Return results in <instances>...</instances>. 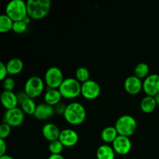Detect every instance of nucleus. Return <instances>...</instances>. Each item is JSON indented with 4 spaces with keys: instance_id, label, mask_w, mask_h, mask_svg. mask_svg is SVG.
I'll return each mask as SVG.
<instances>
[{
    "instance_id": "2eb2a0df",
    "label": "nucleus",
    "mask_w": 159,
    "mask_h": 159,
    "mask_svg": "<svg viewBox=\"0 0 159 159\" xmlns=\"http://www.w3.org/2000/svg\"><path fill=\"white\" fill-rule=\"evenodd\" d=\"M0 99H1L2 105L5 109H6V110L18 107L17 106L19 104V101L17 99V95L13 92L3 91L1 93Z\"/></svg>"
},
{
    "instance_id": "4be33fe9",
    "label": "nucleus",
    "mask_w": 159,
    "mask_h": 159,
    "mask_svg": "<svg viewBox=\"0 0 159 159\" xmlns=\"http://www.w3.org/2000/svg\"><path fill=\"white\" fill-rule=\"evenodd\" d=\"M149 72H150L149 65L144 62H141L135 66L134 70V75L140 79H145L150 75Z\"/></svg>"
},
{
    "instance_id": "f3484780",
    "label": "nucleus",
    "mask_w": 159,
    "mask_h": 159,
    "mask_svg": "<svg viewBox=\"0 0 159 159\" xmlns=\"http://www.w3.org/2000/svg\"><path fill=\"white\" fill-rule=\"evenodd\" d=\"M62 99V96L58 89L48 88V90L45 92L43 99L44 102L51 107H55L57 104L60 103Z\"/></svg>"
},
{
    "instance_id": "7c9ffc66",
    "label": "nucleus",
    "mask_w": 159,
    "mask_h": 159,
    "mask_svg": "<svg viewBox=\"0 0 159 159\" xmlns=\"http://www.w3.org/2000/svg\"><path fill=\"white\" fill-rule=\"evenodd\" d=\"M66 106L67 105H65V104L64 103H61V102L58 103L57 106L54 107L55 113L59 115H64V113H65V109H66Z\"/></svg>"
},
{
    "instance_id": "4468645a",
    "label": "nucleus",
    "mask_w": 159,
    "mask_h": 159,
    "mask_svg": "<svg viewBox=\"0 0 159 159\" xmlns=\"http://www.w3.org/2000/svg\"><path fill=\"white\" fill-rule=\"evenodd\" d=\"M55 113L54 107L44 103H40L37 105L34 116L38 120H47L54 116Z\"/></svg>"
},
{
    "instance_id": "72a5a7b5",
    "label": "nucleus",
    "mask_w": 159,
    "mask_h": 159,
    "mask_svg": "<svg viewBox=\"0 0 159 159\" xmlns=\"http://www.w3.org/2000/svg\"><path fill=\"white\" fill-rule=\"evenodd\" d=\"M48 159H65V157L61 155H51L48 157Z\"/></svg>"
},
{
    "instance_id": "6ab92c4d",
    "label": "nucleus",
    "mask_w": 159,
    "mask_h": 159,
    "mask_svg": "<svg viewBox=\"0 0 159 159\" xmlns=\"http://www.w3.org/2000/svg\"><path fill=\"white\" fill-rule=\"evenodd\" d=\"M116 152L113 147L109 144H104L99 146L96 150V158L97 159H115Z\"/></svg>"
},
{
    "instance_id": "dca6fc26",
    "label": "nucleus",
    "mask_w": 159,
    "mask_h": 159,
    "mask_svg": "<svg viewBox=\"0 0 159 159\" xmlns=\"http://www.w3.org/2000/svg\"><path fill=\"white\" fill-rule=\"evenodd\" d=\"M60 134L61 130H59L58 127L52 123L46 124L42 128V134L43 138L49 142L58 140Z\"/></svg>"
},
{
    "instance_id": "9b49d317",
    "label": "nucleus",
    "mask_w": 159,
    "mask_h": 159,
    "mask_svg": "<svg viewBox=\"0 0 159 159\" xmlns=\"http://www.w3.org/2000/svg\"><path fill=\"white\" fill-rule=\"evenodd\" d=\"M113 150L120 155H126L130 152L132 148V143L130 138L118 135L113 143L112 144Z\"/></svg>"
},
{
    "instance_id": "e433bc0d",
    "label": "nucleus",
    "mask_w": 159,
    "mask_h": 159,
    "mask_svg": "<svg viewBox=\"0 0 159 159\" xmlns=\"http://www.w3.org/2000/svg\"><path fill=\"white\" fill-rule=\"evenodd\" d=\"M154 97H155V101H156V102H157V105H159V93H158V94L156 95V96H154Z\"/></svg>"
},
{
    "instance_id": "aec40b11",
    "label": "nucleus",
    "mask_w": 159,
    "mask_h": 159,
    "mask_svg": "<svg viewBox=\"0 0 159 159\" xmlns=\"http://www.w3.org/2000/svg\"><path fill=\"white\" fill-rule=\"evenodd\" d=\"M157 106L158 105L155 97L149 96H146L145 97L143 98L140 103L141 111L144 113H152V112L155 111Z\"/></svg>"
},
{
    "instance_id": "c9c22d12",
    "label": "nucleus",
    "mask_w": 159,
    "mask_h": 159,
    "mask_svg": "<svg viewBox=\"0 0 159 159\" xmlns=\"http://www.w3.org/2000/svg\"><path fill=\"white\" fill-rule=\"evenodd\" d=\"M0 159H14V158H12V156H10V155H3V156L0 157Z\"/></svg>"
},
{
    "instance_id": "ddd939ff",
    "label": "nucleus",
    "mask_w": 159,
    "mask_h": 159,
    "mask_svg": "<svg viewBox=\"0 0 159 159\" xmlns=\"http://www.w3.org/2000/svg\"><path fill=\"white\" fill-rule=\"evenodd\" d=\"M124 89L128 94L135 96L143 90V82L135 75H130L124 81Z\"/></svg>"
},
{
    "instance_id": "a211bd4d",
    "label": "nucleus",
    "mask_w": 159,
    "mask_h": 159,
    "mask_svg": "<svg viewBox=\"0 0 159 159\" xmlns=\"http://www.w3.org/2000/svg\"><path fill=\"white\" fill-rule=\"evenodd\" d=\"M6 68L9 75H16L20 74L23 69V62L21 59L13 57L8 61L6 63Z\"/></svg>"
},
{
    "instance_id": "5701e85b",
    "label": "nucleus",
    "mask_w": 159,
    "mask_h": 159,
    "mask_svg": "<svg viewBox=\"0 0 159 159\" xmlns=\"http://www.w3.org/2000/svg\"><path fill=\"white\" fill-rule=\"evenodd\" d=\"M14 22L6 14L0 16V33L6 34L12 30Z\"/></svg>"
},
{
    "instance_id": "412c9836",
    "label": "nucleus",
    "mask_w": 159,
    "mask_h": 159,
    "mask_svg": "<svg viewBox=\"0 0 159 159\" xmlns=\"http://www.w3.org/2000/svg\"><path fill=\"white\" fill-rule=\"evenodd\" d=\"M118 135L119 134H118L117 130L115 128V127H111V126L105 127L101 132V138H102V141L107 144H113Z\"/></svg>"
},
{
    "instance_id": "c756f323",
    "label": "nucleus",
    "mask_w": 159,
    "mask_h": 159,
    "mask_svg": "<svg viewBox=\"0 0 159 159\" xmlns=\"http://www.w3.org/2000/svg\"><path fill=\"white\" fill-rule=\"evenodd\" d=\"M9 75L6 68V65H5L3 62H0V79L1 81H4L7 78V75Z\"/></svg>"
},
{
    "instance_id": "473e14b6",
    "label": "nucleus",
    "mask_w": 159,
    "mask_h": 159,
    "mask_svg": "<svg viewBox=\"0 0 159 159\" xmlns=\"http://www.w3.org/2000/svg\"><path fill=\"white\" fill-rule=\"evenodd\" d=\"M7 151V144H6L5 140L0 139V157L6 155Z\"/></svg>"
},
{
    "instance_id": "cd10ccee",
    "label": "nucleus",
    "mask_w": 159,
    "mask_h": 159,
    "mask_svg": "<svg viewBox=\"0 0 159 159\" xmlns=\"http://www.w3.org/2000/svg\"><path fill=\"white\" fill-rule=\"evenodd\" d=\"M16 82L12 78L7 77L4 81H2V87L4 91H10L13 92L15 89Z\"/></svg>"
},
{
    "instance_id": "39448f33",
    "label": "nucleus",
    "mask_w": 159,
    "mask_h": 159,
    "mask_svg": "<svg viewBox=\"0 0 159 159\" xmlns=\"http://www.w3.org/2000/svg\"><path fill=\"white\" fill-rule=\"evenodd\" d=\"M81 89H82V84L75 78L65 79L58 89L62 98L68 99H75L80 96Z\"/></svg>"
},
{
    "instance_id": "f03ea898",
    "label": "nucleus",
    "mask_w": 159,
    "mask_h": 159,
    "mask_svg": "<svg viewBox=\"0 0 159 159\" xmlns=\"http://www.w3.org/2000/svg\"><path fill=\"white\" fill-rule=\"evenodd\" d=\"M28 16L34 20L43 19L50 12L51 2L50 0H28L26 2Z\"/></svg>"
},
{
    "instance_id": "1a4fd4ad",
    "label": "nucleus",
    "mask_w": 159,
    "mask_h": 159,
    "mask_svg": "<svg viewBox=\"0 0 159 159\" xmlns=\"http://www.w3.org/2000/svg\"><path fill=\"white\" fill-rule=\"evenodd\" d=\"M101 93V88L99 84L94 80L89 79L87 82L82 84L81 95L85 99L93 100L99 97Z\"/></svg>"
},
{
    "instance_id": "f704fd0d",
    "label": "nucleus",
    "mask_w": 159,
    "mask_h": 159,
    "mask_svg": "<svg viewBox=\"0 0 159 159\" xmlns=\"http://www.w3.org/2000/svg\"><path fill=\"white\" fill-rule=\"evenodd\" d=\"M31 20H32V19H31L30 17L29 16H26V18H25L24 20H23V21H24L25 23H26V24H27V25H29L30 23V21H31Z\"/></svg>"
},
{
    "instance_id": "6e6552de",
    "label": "nucleus",
    "mask_w": 159,
    "mask_h": 159,
    "mask_svg": "<svg viewBox=\"0 0 159 159\" xmlns=\"http://www.w3.org/2000/svg\"><path fill=\"white\" fill-rule=\"evenodd\" d=\"M25 120V113L21 108L16 107L12 110H6L3 118V123L9 124L11 127H20Z\"/></svg>"
},
{
    "instance_id": "f257e3e1",
    "label": "nucleus",
    "mask_w": 159,
    "mask_h": 159,
    "mask_svg": "<svg viewBox=\"0 0 159 159\" xmlns=\"http://www.w3.org/2000/svg\"><path fill=\"white\" fill-rule=\"evenodd\" d=\"M67 123L71 125H80L86 118V110L84 106L79 102H72L66 106L63 115Z\"/></svg>"
},
{
    "instance_id": "7ed1b4c3",
    "label": "nucleus",
    "mask_w": 159,
    "mask_h": 159,
    "mask_svg": "<svg viewBox=\"0 0 159 159\" xmlns=\"http://www.w3.org/2000/svg\"><path fill=\"white\" fill-rule=\"evenodd\" d=\"M114 127L117 130L118 134L130 138L136 132L138 123L134 116L126 114L120 116L116 120Z\"/></svg>"
},
{
    "instance_id": "2f4dec72",
    "label": "nucleus",
    "mask_w": 159,
    "mask_h": 159,
    "mask_svg": "<svg viewBox=\"0 0 159 159\" xmlns=\"http://www.w3.org/2000/svg\"><path fill=\"white\" fill-rule=\"evenodd\" d=\"M16 95H17V99H18V101H19V104H20V105H21L25 100H26V99L30 98L29 96H28V95L25 93V91L20 92V93H17Z\"/></svg>"
},
{
    "instance_id": "9d476101",
    "label": "nucleus",
    "mask_w": 159,
    "mask_h": 159,
    "mask_svg": "<svg viewBox=\"0 0 159 159\" xmlns=\"http://www.w3.org/2000/svg\"><path fill=\"white\" fill-rule=\"evenodd\" d=\"M143 91L146 96H155L159 93V75L151 74L143 81Z\"/></svg>"
},
{
    "instance_id": "f8f14e48",
    "label": "nucleus",
    "mask_w": 159,
    "mask_h": 159,
    "mask_svg": "<svg viewBox=\"0 0 159 159\" xmlns=\"http://www.w3.org/2000/svg\"><path fill=\"white\" fill-rule=\"evenodd\" d=\"M58 140L63 144L64 147L71 148L77 144L79 141V134L73 129H64L61 130Z\"/></svg>"
},
{
    "instance_id": "20e7f679",
    "label": "nucleus",
    "mask_w": 159,
    "mask_h": 159,
    "mask_svg": "<svg viewBox=\"0 0 159 159\" xmlns=\"http://www.w3.org/2000/svg\"><path fill=\"white\" fill-rule=\"evenodd\" d=\"M6 14L13 22L23 20L28 16L26 2L23 0H12L6 6Z\"/></svg>"
},
{
    "instance_id": "393cba45",
    "label": "nucleus",
    "mask_w": 159,
    "mask_h": 159,
    "mask_svg": "<svg viewBox=\"0 0 159 159\" xmlns=\"http://www.w3.org/2000/svg\"><path fill=\"white\" fill-rule=\"evenodd\" d=\"M89 71L85 67H79L75 71V79L81 84L89 80Z\"/></svg>"
},
{
    "instance_id": "a878e982",
    "label": "nucleus",
    "mask_w": 159,
    "mask_h": 159,
    "mask_svg": "<svg viewBox=\"0 0 159 159\" xmlns=\"http://www.w3.org/2000/svg\"><path fill=\"white\" fill-rule=\"evenodd\" d=\"M64 145L59 140L50 142L48 145V150L51 152V155H61L64 150Z\"/></svg>"
},
{
    "instance_id": "423d86ee",
    "label": "nucleus",
    "mask_w": 159,
    "mask_h": 159,
    "mask_svg": "<svg viewBox=\"0 0 159 159\" xmlns=\"http://www.w3.org/2000/svg\"><path fill=\"white\" fill-rule=\"evenodd\" d=\"M45 89V82L39 76H32L26 80L24 91L31 99L40 96Z\"/></svg>"
},
{
    "instance_id": "b1692460",
    "label": "nucleus",
    "mask_w": 159,
    "mask_h": 159,
    "mask_svg": "<svg viewBox=\"0 0 159 159\" xmlns=\"http://www.w3.org/2000/svg\"><path fill=\"white\" fill-rule=\"evenodd\" d=\"M20 108L23 110L25 114L27 115H33L34 116V113L36 111L37 105L36 104L35 101L31 98H29L26 100H25L23 103L20 105Z\"/></svg>"
},
{
    "instance_id": "0eeeda50",
    "label": "nucleus",
    "mask_w": 159,
    "mask_h": 159,
    "mask_svg": "<svg viewBox=\"0 0 159 159\" xmlns=\"http://www.w3.org/2000/svg\"><path fill=\"white\" fill-rule=\"evenodd\" d=\"M65 80L63 72L57 67H50L44 75V82L49 89H58Z\"/></svg>"
},
{
    "instance_id": "c85d7f7f",
    "label": "nucleus",
    "mask_w": 159,
    "mask_h": 159,
    "mask_svg": "<svg viewBox=\"0 0 159 159\" xmlns=\"http://www.w3.org/2000/svg\"><path fill=\"white\" fill-rule=\"evenodd\" d=\"M12 127L6 123H2L0 126V139L6 140L11 133Z\"/></svg>"
},
{
    "instance_id": "bb28decb",
    "label": "nucleus",
    "mask_w": 159,
    "mask_h": 159,
    "mask_svg": "<svg viewBox=\"0 0 159 159\" xmlns=\"http://www.w3.org/2000/svg\"><path fill=\"white\" fill-rule=\"evenodd\" d=\"M28 28V25L23 20L16 21L13 23L12 31L17 34H22L26 31Z\"/></svg>"
}]
</instances>
